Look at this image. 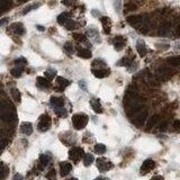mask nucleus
<instances>
[{
  "label": "nucleus",
  "mask_w": 180,
  "mask_h": 180,
  "mask_svg": "<svg viewBox=\"0 0 180 180\" xmlns=\"http://www.w3.org/2000/svg\"><path fill=\"white\" fill-rule=\"evenodd\" d=\"M89 118L83 112H78L72 116V124L75 129H83L88 124Z\"/></svg>",
  "instance_id": "1"
},
{
  "label": "nucleus",
  "mask_w": 180,
  "mask_h": 180,
  "mask_svg": "<svg viewBox=\"0 0 180 180\" xmlns=\"http://www.w3.org/2000/svg\"><path fill=\"white\" fill-rule=\"evenodd\" d=\"M1 118L6 123H10L15 118V110L14 107L10 104H4L2 106V112H1Z\"/></svg>",
  "instance_id": "2"
},
{
  "label": "nucleus",
  "mask_w": 180,
  "mask_h": 180,
  "mask_svg": "<svg viewBox=\"0 0 180 180\" xmlns=\"http://www.w3.org/2000/svg\"><path fill=\"white\" fill-rule=\"evenodd\" d=\"M51 124H52V119H51V117L47 114H45V115H42L41 118H39L37 128H38V131H41V132H46V131L50 129Z\"/></svg>",
  "instance_id": "3"
},
{
  "label": "nucleus",
  "mask_w": 180,
  "mask_h": 180,
  "mask_svg": "<svg viewBox=\"0 0 180 180\" xmlns=\"http://www.w3.org/2000/svg\"><path fill=\"white\" fill-rule=\"evenodd\" d=\"M144 108H145V107H144ZM144 108H143L142 110H140L139 112H136L134 116H132V117H133V123H134L135 125H137L139 127L144 125V123H145L146 120V117H147V110L144 109Z\"/></svg>",
  "instance_id": "4"
},
{
  "label": "nucleus",
  "mask_w": 180,
  "mask_h": 180,
  "mask_svg": "<svg viewBox=\"0 0 180 180\" xmlns=\"http://www.w3.org/2000/svg\"><path fill=\"white\" fill-rule=\"evenodd\" d=\"M84 157V152L81 147H72L70 151H69V158L70 160H72L73 162L78 163L81 158Z\"/></svg>",
  "instance_id": "5"
},
{
  "label": "nucleus",
  "mask_w": 180,
  "mask_h": 180,
  "mask_svg": "<svg viewBox=\"0 0 180 180\" xmlns=\"http://www.w3.org/2000/svg\"><path fill=\"white\" fill-rule=\"evenodd\" d=\"M112 167H114L112 163L109 160L105 159V158H100V159L97 160V168L101 172H106L108 170H110Z\"/></svg>",
  "instance_id": "6"
},
{
  "label": "nucleus",
  "mask_w": 180,
  "mask_h": 180,
  "mask_svg": "<svg viewBox=\"0 0 180 180\" xmlns=\"http://www.w3.org/2000/svg\"><path fill=\"white\" fill-rule=\"evenodd\" d=\"M127 22L131 24L134 28H136L137 30L144 26L143 25V18H142V16H139V15L137 16H128L127 17Z\"/></svg>",
  "instance_id": "7"
},
{
  "label": "nucleus",
  "mask_w": 180,
  "mask_h": 180,
  "mask_svg": "<svg viewBox=\"0 0 180 180\" xmlns=\"http://www.w3.org/2000/svg\"><path fill=\"white\" fill-rule=\"evenodd\" d=\"M112 43H114V47H115V50L120 51L124 47L125 43H126V38H125L124 36H122V35H118V36H116V37H114Z\"/></svg>",
  "instance_id": "8"
},
{
  "label": "nucleus",
  "mask_w": 180,
  "mask_h": 180,
  "mask_svg": "<svg viewBox=\"0 0 180 180\" xmlns=\"http://www.w3.org/2000/svg\"><path fill=\"white\" fill-rule=\"evenodd\" d=\"M155 167V162L151 160V159H147L144 162L142 163V167H141V171L143 173H146V172H150L152 169H154Z\"/></svg>",
  "instance_id": "9"
},
{
  "label": "nucleus",
  "mask_w": 180,
  "mask_h": 180,
  "mask_svg": "<svg viewBox=\"0 0 180 180\" xmlns=\"http://www.w3.org/2000/svg\"><path fill=\"white\" fill-rule=\"evenodd\" d=\"M157 75L159 80H167L171 75V71L167 68H159L157 71Z\"/></svg>",
  "instance_id": "10"
},
{
  "label": "nucleus",
  "mask_w": 180,
  "mask_h": 180,
  "mask_svg": "<svg viewBox=\"0 0 180 180\" xmlns=\"http://www.w3.org/2000/svg\"><path fill=\"white\" fill-rule=\"evenodd\" d=\"M72 170V165L69 162H61L60 163V171H61L62 177H65L70 173V171Z\"/></svg>",
  "instance_id": "11"
},
{
  "label": "nucleus",
  "mask_w": 180,
  "mask_h": 180,
  "mask_svg": "<svg viewBox=\"0 0 180 180\" xmlns=\"http://www.w3.org/2000/svg\"><path fill=\"white\" fill-rule=\"evenodd\" d=\"M10 28L12 29V32L15 34H17L18 36L25 34V28H24V25H22V22H15V24L11 25Z\"/></svg>",
  "instance_id": "12"
},
{
  "label": "nucleus",
  "mask_w": 180,
  "mask_h": 180,
  "mask_svg": "<svg viewBox=\"0 0 180 180\" xmlns=\"http://www.w3.org/2000/svg\"><path fill=\"white\" fill-rule=\"evenodd\" d=\"M90 105L92 107V109H94V112H97V114H101L102 112V107H101V104L99 99H97V98H94V99H91L90 100Z\"/></svg>",
  "instance_id": "13"
},
{
  "label": "nucleus",
  "mask_w": 180,
  "mask_h": 180,
  "mask_svg": "<svg viewBox=\"0 0 180 180\" xmlns=\"http://www.w3.org/2000/svg\"><path fill=\"white\" fill-rule=\"evenodd\" d=\"M56 83L59 86V91H62L64 88H67L70 86V81L68 79L63 78V77H57L56 78Z\"/></svg>",
  "instance_id": "14"
},
{
  "label": "nucleus",
  "mask_w": 180,
  "mask_h": 180,
  "mask_svg": "<svg viewBox=\"0 0 180 180\" xmlns=\"http://www.w3.org/2000/svg\"><path fill=\"white\" fill-rule=\"evenodd\" d=\"M92 73H94V75H95L96 78H106V77H108L109 75V70H106V69H98V70H96V69H94L92 70Z\"/></svg>",
  "instance_id": "15"
},
{
  "label": "nucleus",
  "mask_w": 180,
  "mask_h": 180,
  "mask_svg": "<svg viewBox=\"0 0 180 180\" xmlns=\"http://www.w3.org/2000/svg\"><path fill=\"white\" fill-rule=\"evenodd\" d=\"M50 81L51 80H49L46 77H38V78L36 79V83H37V86L41 87V88H49L51 86Z\"/></svg>",
  "instance_id": "16"
},
{
  "label": "nucleus",
  "mask_w": 180,
  "mask_h": 180,
  "mask_svg": "<svg viewBox=\"0 0 180 180\" xmlns=\"http://www.w3.org/2000/svg\"><path fill=\"white\" fill-rule=\"evenodd\" d=\"M136 50H137V53L140 54L141 57H144L147 53V50H146V46L145 44L142 42V41H139L137 44H136Z\"/></svg>",
  "instance_id": "17"
},
{
  "label": "nucleus",
  "mask_w": 180,
  "mask_h": 180,
  "mask_svg": "<svg viewBox=\"0 0 180 180\" xmlns=\"http://www.w3.org/2000/svg\"><path fill=\"white\" fill-rule=\"evenodd\" d=\"M100 20H101V22H102V26H104V32H105V34H109V33H110V26H112L110 19H109L108 17H101Z\"/></svg>",
  "instance_id": "18"
},
{
  "label": "nucleus",
  "mask_w": 180,
  "mask_h": 180,
  "mask_svg": "<svg viewBox=\"0 0 180 180\" xmlns=\"http://www.w3.org/2000/svg\"><path fill=\"white\" fill-rule=\"evenodd\" d=\"M20 131L22 134L25 135H30L33 133V126L30 123H22L20 126Z\"/></svg>",
  "instance_id": "19"
},
{
  "label": "nucleus",
  "mask_w": 180,
  "mask_h": 180,
  "mask_svg": "<svg viewBox=\"0 0 180 180\" xmlns=\"http://www.w3.org/2000/svg\"><path fill=\"white\" fill-rule=\"evenodd\" d=\"M158 122H159V115H153L146 124V131H151L158 124Z\"/></svg>",
  "instance_id": "20"
},
{
  "label": "nucleus",
  "mask_w": 180,
  "mask_h": 180,
  "mask_svg": "<svg viewBox=\"0 0 180 180\" xmlns=\"http://www.w3.org/2000/svg\"><path fill=\"white\" fill-rule=\"evenodd\" d=\"M50 102L53 107H63V105H64L63 98H60V97H52Z\"/></svg>",
  "instance_id": "21"
},
{
  "label": "nucleus",
  "mask_w": 180,
  "mask_h": 180,
  "mask_svg": "<svg viewBox=\"0 0 180 180\" xmlns=\"http://www.w3.org/2000/svg\"><path fill=\"white\" fill-rule=\"evenodd\" d=\"M78 56L82 57V59H90L92 54H91V51H89L88 49H79Z\"/></svg>",
  "instance_id": "22"
},
{
  "label": "nucleus",
  "mask_w": 180,
  "mask_h": 180,
  "mask_svg": "<svg viewBox=\"0 0 180 180\" xmlns=\"http://www.w3.org/2000/svg\"><path fill=\"white\" fill-rule=\"evenodd\" d=\"M167 62H168L170 65H172V67H179L180 65V55L170 56V57L167 59Z\"/></svg>",
  "instance_id": "23"
},
{
  "label": "nucleus",
  "mask_w": 180,
  "mask_h": 180,
  "mask_svg": "<svg viewBox=\"0 0 180 180\" xmlns=\"http://www.w3.org/2000/svg\"><path fill=\"white\" fill-rule=\"evenodd\" d=\"M54 112H55V115L57 116V117L65 118L68 116V112L63 108V107H55Z\"/></svg>",
  "instance_id": "24"
},
{
  "label": "nucleus",
  "mask_w": 180,
  "mask_h": 180,
  "mask_svg": "<svg viewBox=\"0 0 180 180\" xmlns=\"http://www.w3.org/2000/svg\"><path fill=\"white\" fill-rule=\"evenodd\" d=\"M169 30H170V22H164L163 25H161V28L159 29V35L164 36V35L168 34Z\"/></svg>",
  "instance_id": "25"
},
{
  "label": "nucleus",
  "mask_w": 180,
  "mask_h": 180,
  "mask_svg": "<svg viewBox=\"0 0 180 180\" xmlns=\"http://www.w3.org/2000/svg\"><path fill=\"white\" fill-rule=\"evenodd\" d=\"M69 20V14L68 12H62L61 15L57 16V22L60 25H65V22Z\"/></svg>",
  "instance_id": "26"
},
{
  "label": "nucleus",
  "mask_w": 180,
  "mask_h": 180,
  "mask_svg": "<svg viewBox=\"0 0 180 180\" xmlns=\"http://www.w3.org/2000/svg\"><path fill=\"white\" fill-rule=\"evenodd\" d=\"M50 160H51V157L47 155V154H41V155H39V163H41L42 167L47 165L49 162H50Z\"/></svg>",
  "instance_id": "27"
},
{
  "label": "nucleus",
  "mask_w": 180,
  "mask_h": 180,
  "mask_svg": "<svg viewBox=\"0 0 180 180\" xmlns=\"http://www.w3.org/2000/svg\"><path fill=\"white\" fill-rule=\"evenodd\" d=\"M94 155L92 154H90V153H87V154H84L83 157V164L86 165V167H88V165H90L91 163L94 162Z\"/></svg>",
  "instance_id": "28"
},
{
  "label": "nucleus",
  "mask_w": 180,
  "mask_h": 180,
  "mask_svg": "<svg viewBox=\"0 0 180 180\" xmlns=\"http://www.w3.org/2000/svg\"><path fill=\"white\" fill-rule=\"evenodd\" d=\"M94 150L97 154H104L105 152H106V146L104 145V144H101V143H98V144H96L95 147H94Z\"/></svg>",
  "instance_id": "29"
},
{
  "label": "nucleus",
  "mask_w": 180,
  "mask_h": 180,
  "mask_svg": "<svg viewBox=\"0 0 180 180\" xmlns=\"http://www.w3.org/2000/svg\"><path fill=\"white\" fill-rule=\"evenodd\" d=\"M22 67L14 68V69H11V71H10V74L14 77V78H19V77L22 75Z\"/></svg>",
  "instance_id": "30"
},
{
  "label": "nucleus",
  "mask_w": 180,
  "mask_h": 180,
  "mask_svg": "<svg viewBox=\"0 0 180 180\" xmlns=\"http://www.w3.org/2000/svg\"><path fill=\"white\" fill-rule=\"evenodd\" d=\"M0 6H1V11L5 12L11 6V0H0Z\"/></svg>",
  "instance_id": "31"
},
{
  "label": "nucleus",
  "mask_w": 180,
  "mask_h": 180,
  "mask_svg": "<svg viewBox=\"0 0 180 180\" xmlns=\"http://www.w3.org/2000/svg\"><path fill=\"white\" fill-rule=\"evenodd\" d=\"M11 96H12L14 100L16 101V102H18V104L22 101V96H20V92L18 91V89H12V90H11Z\"/></svg>",
  "instance_id": "32"
},
{
  "label": "nucleus",
  "mask_w": 180,
  "mask_h": 180,
  "mask_svg": "<svg viewBox=\"0 0 180 180\" xmlns=\"http://www.w3.org/2000/svg\"><path fill=\"white\" fill-rule=\"evenodd\" d=\"M56 75V71L54 69H47L46 71L44 72V77L49 79V80H52V79H54V77Z\"/></svg>",
  "instance_id": "33"
},
{
  "label": "nucleus",
  "mask_w": 180,
  "mask_h": 180,
  "mask_svg": "<svg viewBox=\"0 0 180 180\" xmlns=\"http://www.w3.org/2000/svg\"><path fill=\"white\" fill-rule=\"evenodd\" d=\"M132 63H133V60H132V59H129V57H123L120 61L118 62V65H122V67H129Z\"/></svg>",
  "instance_id": "34"
},
{
  "label": "nucleus",
  "mask_w": 180,
  "mask_h": 180,
  "mask_svg": "<svg viewBox=\"0 0 180 180\" xmlns=\"http://www.w3.org/2000/svg\"><path fill=\"white\" fill-rule=\"evenodd\" d=\"M73 38L75 39L77 42H79V43H83V42L87 41V37L84 36L83 34H78V33L73 34Z\"/></svg>",
  "instance_id": "35"
},
{
  "label": "nucleus",
  "mask_w": 180,
  "mask_h": 180,
  "mask_svg": "<svg viewBox=\"0 0 180 180\" xmlns=\"http://www.w3.org/2000/svg\"><path fill=\"white\" fill-rule=\"evenodd\" d=\"M137 9V6L133 4V2H128V4H126L125 7H124V10L125 11H134Z\"/></svg>",
  "instance_id": "36"
},
{
  "label": "nucleus",
  "mask_w": 180,
  "mask_h": 180,
  "mask_svg": "<svg viewBox=\"0 0 180 180\" xmlns=\"http://www.w3.org/2000/svg\"><path fill=\"white\" fill-rule=\"evenodd\" d=\"M64 50H65V52H67L69 55H71V54H73V51H74V49H73L72 44H71L70 42H67V43H65V45H64Z\"/></svg>",
  "instance_id": "37"
},
{
  "label": "nucleus",
  "mask_w": 180,
  "mask_h": 180,
  "mask_svg": "<svg viewBox=\"0 0 180 180\" xmlns=\"http://www.w3.org/2000/svg\"><path fill=\"white\" fill-rule=\"evenodd\" d=\"M15 63L17 64V67H24V65H26L27 64V61H26V59L25 57H19V59H17L15 60Z\"/></svg>",
  "instance_id": "38"
},
{
  "label": "nucleus",
  "mask_w": 180,
  "mask_h": 180,
  "mask_svg": "<svg viewBox=\"0 0 180 180\" xmlns=\"http://www.w3.org/2000/svg\"><path fill=\"white\" fill-rule=\"evenodd\" d=\"M75 26H77V24L73 22V20H70V19L65 22V27H67L68 30H72V29L75 28Z\"/></svg>",
  "instance_id": "39"
},
{
  "label": "nucleus",
  "mask_w": 180,
  "mask_h": 180,
  "mask_svg": "<svg viewBox=\"0 0 180 180\" xmlns=\"http://www.w3.org/2000/svg\"><path fill=\"white\" fill-rule=\"evenodd\" d=\"M38 7H39V4H37V5H30V6H28V7H26V8L24 9L22 14H24V15H26L27 12H29V11L33 10V9H35V8H38Z\"/></svg>",
  "instance_id": "40"
},
{
  "label": "nucleus",
  "mask_w": 180,
  "mask_h": 180,
  "mask_svg": "<svg viewBox=\"0 0 180 180\" xmlns=\"http://www.w3.org/2000/svg\"><path fill=\"white\" fill-rule=\"evenodd\" d=\"M1 171H2L1 178L4 179V178H6V174H7V167L5 165V163L4 162H1Z\"/></svg>",
  "instance_id": "41"
},
{
  "label": "nucleus",
  "mask_w": 180,
  "mask_h": 180,
  "mask_svg": "<svg viewBox=\"0 0 180 180\" xmlns=\"http://www.w3.org/2000/svg\"><path fill=\"white\" fill-rule=\"evenodd\" d=\"M46 178H55V170H51L49 173L46 174Z\"/></svg>",
  "instance_id": "42"
},
{
  "label": "nucleus",
  "mask_w": 180,
  "mask_h": 180,
  "mask_svg": "<svg viewBox=\"0 0 180 180\" xmlns=\"http://www.w3.org/2000/svg\"><path fill=\"white\" fill-rule=\"evenodd\" d=\"M75 0H62V4L65 6H71Z\"/></svg>",
  "instance_id": "43"
},
{
  "label": "nucleus",
  "mask_w": 180,
  "mask_h": 180,
  "mask_svg": "<svg viewBox=\"0 0 180 180\" xmlns=\"http://www.w3.org/2000/svg\"><path fill=\"white\" fill-rule=\"evenodd\" d=\"M173 127H174L176 129H179V128H180V120H174Z\"/></svg>",
  "instance_id": "44"
},
{
  "label": "nucleus",
  "mask_w": 180,
  "mask_h": 180,
  "mask_svg": "<svg viewBox=\"0 0 180 180\" xmlns=\"http://www.w3.org/2000/svg\"><path fill=\"white\" fill-rule=\"evenodd\" d=\"M79 86L82 88L83 90H87V87H86V83H84V81H80L79 82Z\"/></svg>",
  "instance_id": "45"
},
{
  "label": "nucleus",
  "mask_w": 180,
  "mask_h": 180,
  "mask_svg": "<svg viewBox=\"0 0 180 180\" xmlns=\"http://www.w3.org/2000/svg\"><path fill=\"white\" fill-rule=\"evenodd\" d=\"M165 126H167V122H163V123L160 125V131H164V129H165Z\"/></svg>",
  "instance_id": "46"
},
{
  "label": "nucleus",
  "mask_w": 180,
  "mask_h": 180,
  "mask_svg": "<svg viewBox=\"0 0 180 180\" xmlns=\"http://www.w3.org/2000/svg\"><path fill=\"white\" fill-rule=\"evenodd\" d=\"M7 146V140L2 139V150H5V147Z\"/></svg>",
  "instance_id": "47"
},
{
  "label": "nucleus",
  "mask_w": 180,
  "mask_h": 180,
  "mask_svg": "<svg viewBox=\"0 0 180 180\" xmlns=\"http://www.w3.org/2000/svg\"><path fill=\"white\" fill-rule=\"evenodd\" d=\"M119 2H120V0H115V8H116V10H117V8H119Z\"/></svg>",
  "instance_id": "48"
},
{
  "label": "nucleus",
  "mask_w": 180,
  "mask_h": 180,
  "mask_svg": "<svg viewBox=\"0 0 180 180\" xmlns=\"http://www.w3.org/2000/svg\"><path fill=\"white\" fill-rule=\"evenodd\" d=\"M36 27H37V29H38L39 32H43V30H45V28L43 27V26H41V25H37Z\"/></svg>",
  "instance_id": "49"
},
{
  "label": "nucleus",
  "mask_w": 180,
  "mask_h": 180,
  "mask_svg": "<svg viewBox=\"0 0 180 180\" xmlns=\"http://www.w3.org/2000/svg\"><path fill=\"white\" fill-rule=\"evenodd\" d=\"M177 35H178V36L180 37V25L178 26V27H177Z\"/></svg>",
  "instance_id": "50"
},
{
  "label": "nucleus",
  "mask_w": 180,
  "mask_h": 180,
  "mask_svg": "<svg viewBox=\"0 0 180 180\" xmlns=\"http://www.w3.org/2000/svg\"><path fill=\"white\" fill-rule=\"evenodd\" d=\"M17 178H22V176H19V174H16V176H15V178H14V179H17Z\"/></svg>",
  "instance_id": "51"
}]
</instances>
